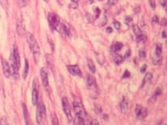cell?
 Segmentation results:
<instances>
[{"instance_id": "obj_1", "label": "cell", "mask_w": 167, "mask_h": 125, "mask_svg": "<svg viewBox=\"0 0 167 125\" xmlns=\"http://www.w3.org/2000/svg\"><path fill=\"white\" fill-rule=\"evenodd\" d=\"M11 72L14 78H18L19 77V68L21 67L20 53L18 51L16 46H13V53L11 55Z\"/></svg>"}, {"instance_id": "obj_2", "label": "cell", "mask_w": 167, "mask_h": 125, "mask_svg": "<svg viewBox=\"0 0 167 125\" xmlns=\"http://www.w3.org/2000/svg\"><path fill=\"white\" fill-rule=\"evenodd\" d=\"M28 43L30 49H31V52H32L35 60V62L37 63V62H39V60L40 48L38 42H37V41H36V39L35 38V37L31 34H29V35H28Z\"/></svg>"}, {"instance_id": "obj_3", "label": "cell", "mask_w": 167, "mask_h": 125, "mask_svg": "<svg viewBox=\"0 0 167 125\" xmlns=\"http://www.w3.org/2000/svg\"><path fill=\"white\" fill-rule=\"evenodd\" d=\"M37 109H36V120L37 123L41 124L43 123L45 118H46V107L43 102L39 100L38 103L36 104Z\"/></svg>"}, {"instance_id": "obj_4", "label": "cell", "mask_w": 167, "mask_h": 125, "mask_svg": "<svg viewBox=\"0 0 167 125\" xmlns=\"http://www.w3.org/2000/svg\"><path fill=\"white\" fill-rule=\"evenodd\" d=\"M73 106H74V110L76 112V115L83 117L84 119H85V117H86L87 116L86 111L83 105H82V102H81L80 101H75L73 103Z\"/></svg>"}, {"instance_id": "obj_5", "label": "cell", "mask_w": 167, "mask_h": 125, "mask_svg": "<svg viewBox=\"0 0 167 125\" xmlns=\"http://www.w3.org/2000/svg\"><path fill=\"white\" fill-rule=\"evenodd\" d=\"M62 106L64 114H65L66 117H67V119L70 122L72 121V120H73V117H72V112H71L70 104H69L68 99H67L66 97L62 98Z\"/></svg>"}, {"instance_id": "obj_6", "label": "cell", "mask_w": 167, "mask_h": 125, "mask_svg": "<svg viewBox=\"0 0 167 125\" xmlns=\"http://www.w3.org/2000/svg\"><path fill=\"white\" fill-rule=\"evenodd\" d=\"M135 114L138 120H144L147 115V111L141 105L137 104L135 107Z\"/></svg>"}, {"instance_id": "obj_7", "label": "cell", "mask_w": 167, "mask_h": 125, "mask_svg": "<svg viewBox=\"0 0 167 125\" xmlns=\"http://www.w3.org/2000/svg\"><path fill=\"white\" fill-rule=\"evenodd\" d=\"M31 101H32L33 105L36 106V104L39 102V89H38V84L36 82V80H34L33 81V87H32V92H31Z\"/></svg>"}, {"instance_id": "obj_8", "label": "cell", "mask_w": 167, "mask_h": 125, "mask_svg": "<svg viewBox=\"0 0 167 125\" xmlns=\"http://www.w3.org/2000/svg\"><path fill=\"white\" fill-rule=\"evenodd\" d=\"M48 20H49L50 27L54 30H55L56 27L58 26L60 22H61L59 17L56 14H54V13H49V16H48Z\"/></svg>"}, {"instance_id": "obj_9", "label": "cell", "mask_w": 167, "mask_h": 125, "mask_svg": "<svg viewBox=\"0 0 167 125\" xmlns=\"http://www.w3.org/2000/svg\"><path fill=\"white\" fill-rule=\"evenodd\" d=\"M86 85L89 89L92 90V91H97V85L96 83V80L92 75H88L86 79Z\"/></svg>"}, {"instance_id": "obj_10", "label": "cell", "mask_w": 167, "mask_h": 125, "mask_svg": "<svg viewBox=\"0 0 167 125\" xmlns=\"http://www.w3.org/2000/svg\"><path fill=\"white\" fill-rule=\"evenodd\" d=\"M2 71H3L4 75H5L6 78H9L11 75V67L9 65L8 62L6 60H4L3 58H2Z\"/></svg>"}, {"instance_id": "obj_11", "label": "cell", "mask_w": 167, "mask_h": 125, "mask_svg": "<svg viewBox=\"0 0 167 125\" xmlns=\"http://www.w3.org/2000/svg\"><path fill=\"white\" fill-rule=\"evenodd\" d=\"M129 99L126 96H124L120 102V110L123 114H126L129 110Z\"/></svg>"}, {"instance_id": "obj_12", "label": "cell", "mask_w": 167, "mask_h": 125, "mask_svg": "<svg viewBox=\"0 0 167 125\" xmlns=\"http://www.w3.org/2000/svg\"><path fill=\"white\" fill-rule=\"evenodd\" d=\"M67 68L71 74L73 76H82V71L78 65H68Z\"/></svg>"}, {"instance_id": "obj_13", "label": "cell", "mask_w": 167, "mask_h": 125, "mask_svg": "<svg viewBox=\"0 0 167 125\" xmlns=\"http://www.w3.org/2000/svg\"><path fill=\"white\" fill-rule=\"evenodd\" d=\"M16 31L17 34L20 36H23L25 33V27L24 24L23 20L21 18H19L17 20V24H16Z\"/></svg>"}, {"instance_id": "obj_14", "label": "cell", "mask_w": 167, "mask_h": 125, "mask_svg": "<svg viewBox=\"0 0 167 125\" xmlns=\"http://www.w3.org/2000/svg\"><path fill=\"white\" fill-rule=\"evenodd\" d=\"M40 76H41L42 82H43V86L46 88L49 87V79H48V74L47 72L46 71L44 68H42L40 70Z\"/></svg>"}, {"instance_id": "obj_15", "label": "cell", "mask_w": 167, "mask_h": 125, "mask_svg": "<svg viewBox=\"0 0 167 125\" xmlns=\"http://www.w3.org/2000/svg\"><path fill=\"white\" fill-rule=\"evenodd\" d=\"M152 77L153 76H152V74H151V73L146 74V75L144 76V80H143V81H142V84H141V88H144V87L146 85H147V84H149V83L151 81Z\"/></svg>"}, {"instance_id": "obj_16", "label": "cell", "mask_w": 167, "mask_h": 125, "mask_svg": "<svg viewBox=\"0 0 167 125\" xmlns=\"http://www.w3.org/2000/svg\"><path fill=\"white\" fill-rule=\"evenodd\" d=\"M22 108H23V114L24 117H25V123L26 124H29L30 123V116L28 114V109H27V106L25 104H22Z\"/></svg>"}, {"instance_id": "obj_17", "label": "cell", "mask_w": 167, "mask_h": 125, "mask_svg": "<svg viewBox=\"0 0 167 125\" xmlns=\"http://www.w3.org/2000/svg\"><path fill=\"white\" fill-rule=\"evenodd\" d=\"M123 47V45L122 44L121 42H116V43H115L113 46H111V49L112 52H118V51L121 50Z\"/></svg>"}, {"instance_id": "obj_18", "label": "cell", "mask_w": 167, "mask_h": 125, "mask_svg": "<svg viewBox=\"0 0 167 125\" xmlns=\"http://www.w3.org/2000/svg\"><path fill=\"white\" fill-rule=\"evenodd\" d=\"M162 94V87H158L157 88H156L155 92H154V94H153L152 97H151V101H155V99H157L158 96H159L160 95Z\"/></svg>"}, {"instance_id": "obj_19", "label": "cell", "mask_w": 167, "mask_h": 125, "mask_svg": "<svg viewBox=\"0 0 167 125\" xmlns=\"http://www.w3.org/2000/svg\"><path fill=\"white\" fill-rule=\"evenodd\" d=\"M162 47L161 44H157L155 46V56L156 57H162Z\"/></svg>"}, {"instance_id": "obj_20", "label": "cell", "mask_w": 167, "mask_h": 125, "mask_svg": "<svg viewBox=\"0 0 167 125\" xmlns=\"http://www.w3.org/2000/svg\"><path fill=\"white\" fill-rule=\"evenodd\" d=\"M85 119L82 117H79V116L76 115V118L74 119V123L75 124H84L85 123Z\"/></svg>"}, {"instance_id": "obj_21", "label": "cell", "mask_w": 167, "mask_h": 125, "mask_svg": "<svg viewBox=\"0 0 167 125\" xmlns=\"http://www.w3.org/2000/svg\"><path fill=\"white\" fill-rule=\"evenodd\" d=\"M88 67L92 73H95L96 71L95 64H94V63L93 62V60H90V59L88 60Z\"/></svg>"}, {"instance_id": "obj_22", "label": "cell", "mask_w": 167, "mask_h": 125, "mask_svg": "<svg viewBox=\"0 0 167 125\" xmlns=\"http://www.w3.org/2000/svg\"><path fill=\"white\" fill-rule=\"evenodd\" d=\"M133 33H134V34L137 36H139L141 35V34H142V31H141V28L138 27V25H133Z\"/></svg>"}, {"instance_id": "obj_23", "label": "cell", "mask_w": 167, "mask_h": 125, "mask_svg": "<svg viewBox=\"0 0 167 125\" xmlns=\"http://www.w3.org/2000/svg\"><path fill=\"white\" fill-rule=\"evenodd\" d=\"M28 70H29V65H28V60H25V69H24V72H23V78L24 79L27 78L28 74Z\"/></svg>"}, {"instance_id": "obj_24", "label": "cell", "mask_w": 167, "mask_h": 125, "mask_svg": "<svg viewBox=\"0 0 167 125\" xmlns=\"http://www.w3.org/2000/svg\"><path fill=\"white\" fill-rule=\"evenodd\" d=\"M124 60V57L121 55H116L114 57V62H115L116 64H122Z\"/></svg>"}, {"instance_id": "obj_25", "label": "cell", "mask_w": 167, "mask_h": 125, "mask_svg": "<svg viewBox=\"0 0 167 125\" xmlns=\"http://www.w3.org/2000/svg\"><path fill=\"white\" fill-rule=\"evenodd\" d=\"M0 5L2 6V7L3 8L4 10L8 12V9H9L8 0H0Z\"/></svg>"}, {"instance_id": "obj_26", "label": "cell", "mask_w": 167, "mask_h": 125, "mask_svg": "<svg viewBox=\"0 0 167 125\" xmlns=\"http://www.w3.org/2000/svg\"><path fill=\"white\" fill-rule=\"evenodd\" d=\"M137 42H145L146 39H147V37H146L144 34H141V35L139 36H137Z\"/></svg>"}, {"instance_id": "obj_27", "label": "cell", "mask_w": 167, "mask_h": 125, "mask_svg": "<svg viewBox=\"0 0 167 125\" xmlns=\"http://www.w3.org/2000/svg\"><path fill=\"white\" fill-rule=\"evenodd\" d=\"M125 23L128 26H131L133 25V19L131 17H129V16H126V19H125Z\"/></svg>"}, {"instance_id": "obj_28", "label": "cell", "mask_w": 167, "mask_h": 125, "mask_svg": "<svg viewBox=\"0 0 167 125\" xmlns=\"http://www.w3.org/2000/svg\"><path fill=\"white\" fill-rule=\"evenodd\" d=\"M52 123L53 125L59 124V122L58 120V117L55 114H52Z\"/></svg>"}, {"instance_id": "obj_29", "label": "cell", "mask_w": 167, "mask_h": 125, "mask_svg": "<svg viewBox=\"0 0 167 125\" xmlns=\"http://www.w3.org/2000/svg\"><path fill=\"white\" fill-rule=\"evenodd\" d=\"M146 55H147V53H146V51L144 50V49H141V50L139 51V56L140 59H141V60L145 59Z\"/></svg>"}, {"instance_id": "obj_30", "label": "cell", "mask_w": 167, "mask_h": 125, "mask_svg": "<svg viewBox=\"0 0 167 125\" xmlns=\"http://www.w3.org/2000/svg\"><path fill=\"white\" fill-rule=\"evenodd\" d=\"M113 25L114 28H115L116 30H119L120 28H121V25H120L119 22L117 21V20H115V21L113 22Z\"/></svg>"}, {"instance_id": "obj_31", "label": "cell", "mask_w": 167, "mask_h": 125, "mask_svg": "<svg viewBox=\"0 0 167 125\" xmlns=\"http://www.w3.org/2000/svg\"><path fill=\"white\" fill-rule=\"evenodd\" d=\"M95 112L97 114H100L102 112V108L101 106H99V105H97V106H95Z\"/></svg>"}, {"instance_id": "obj_32", "label": "cell", "mask_w": 167, "mask_h": 125, "mask_svg": "<svg viewBox=\"0 0 167 125\" xmlns=\"http://www.w3.org/2000/svg\"><path fill=\"white\" fill-rule=\"evenodd\" d=\"M118 0H108V4L109 6H114L118 2Z\"/></svg>"}, {"instance_id": "obj_33", "label": "cell", "mask_w": 167, "mask_h": 125, "mask_svg": "<svg viewBox=\"0 0 167 125\" xmlns=\"http://www.w3.org/2000/svg\"><path fill=\"white\" fill-rule=\"evenodd\" d=\"M149 4H150V7H151V9H153V10L155 9L156 5H155V0H149Z\"/></svg>"}, {"instance_id": "obj_34", "label": "cell", "mask_w": 167, "mask_h": 125, "mask_svg": "<svg viewBox=\"0 0 167 125\" xmlns=\"http://www.w3.org/2000/svg\"><path fill=\"white\" fill-rule=\"evenodd\" d=\"M28 2V0H20V4L21 7H25Z\"/></svg>"}, {"instance_id": "obj_35", "label": "cell", "mask_w": 167, "mask_h": 125, "mask_svg": "<svg viewBox=\"0 0 167 125\" xmlns=\"http://www.w3.org/2000/svg\"><path fill=\"white\" fill-rule=\"evenodd\" d=\"M8 123V121H7V118L5 117H2V119L0 120V124H7Z\"/></svg>"}, {"instance_id": "obj_36", "label": "cell", "mask_w": 167, "mask_h": 125, "mask_svg": "<svg viewBox=\"0 0 167 125\" xmlns=\"http://www.w3.org/2000/svg\"><path fill=\"white\" fill-rule=\"evenodd\" d=\"M159 21V17H158L157 16H154L152 17V22L154 24H158Z\"/></svg>"}, {"instance_id": "obj_37", "label": "cell", "mask_w": 167, "mask_h": 125, "mask_svg": "<svg viewBox=\"0 0 167 125\" xmlns=\"http://www.w3.org/2000/svg\"><path fill=\"white\" fill-rule=\"evenodd\" d=\"M129 77H130V73H129V72L128 71V70H126V71H125V73H124V74H123V78H129Z\"/></svg>"}, {"instance_id": "obj_38", "label": "cell", "mask_w": 167, "mask_h": 125, "mask_svg": "<svg viewBox=\"0 0 167 125\" xmlns=\"http://www.w3.org/2000/svg\"><path fill=\"white\" fill-rule=\"evenodd\" d=\"M146 69H147V65H146V64H144L141 68V73L142 74L144 73V72L146 71Z\"/></svg>"}, {"instance_id": "obj_39", "label": "cell", "mask_w": 167, "mask_h": 125, "mask_svg": "<svg viewBox=\"0 0 167 125\" xmlns=\"http://www.w3.org/2000/svg\"><path fill=\"white\" fill-rule=\"evenodd\" d=\"M100 9H98V8H97L95 10V13H96V17H98L99 16V15H100Z\"/></svg>"}, {"instance_id": "obj_40", "label": "cell", "mask_w": 167, "mask_h": 125, "mask_svg": "<svg viewBox=\"0 0 167 125\" xmlns=\"http://www.w3.org/2000/svg\"><path fill=\"white\" fill-rule=\"evenodd\" d=\"M130 54H131V51H130V49H128V50L126 51L125 57H126V58H127V57H129V56H130Z\"/></svg>"}, {"instance_id": "obj_41", "label": "cell", "mask_w": 167, "mask_h": 125, "mask_svg": "<svg viewBox=\"0 0 167 125\" xmlns=\"http://www.w3.org/2000/svg\"><path fill=\"white\" fill-rule=\"evenodd\" d=\"M162 25H163V26H166V20H165V18H163V19H162Z\"/></svg>"}, {"instance_id": "obj_42", "label": "cell", "mask_w": 167, "mask_h": 125, "mask_svg": "<svg viewBox=\"0 0 167 125\" xmlns=\"http://www.w3.org/2000/svg\"><path fill=\"white\" fill-rule=\"evenodd\" d=\"M161 4L163 7V8H165V0H161Z\"/></svg>"}, {"instance_id": "obj_43", "label": "cell", "mask_w": 167, "mask_h": 125, "mask_svg": "<svg viewBox=\"0 0 167 125\" xmlns=\"http://www.w3.org/2000/svg\"><path fill=\"white\" fill-rule=\"evenodd\" d=\"M112 31H113V30H112V28H110V27H108V28H107V31H108V33H111L112 32Z\"/></svg>"}, {"instance_id": "obj_44", "label": "cell", "mask_w": 167, "mask_h": 125, "mask_svg": "<svg viewBox=\"0 0 167 125\" xmlns=\"http://www.w3.org/2000/svg\"><path fill=\"white\" fill-rule=\"evenodd\" d=\"M162 38H166V35H165V31H162Z\"/></svg>"}, {"instance_id": "obj_45", "label": "cell", "mask_w": 167, "mask_h": 125, "mask_svg": "<svg viewBox=\"0 0 167 125\" xmlns=\"http://www.w3.org/2000/svg\"><path fill=\"white\" fill-rule=\"evenodd\" d=\"M72 1L74 2V3H76V4L79 3V0H72Z\"/></svg>"}, {"instance_id": "obj_46", "label": "cell", "mask_w": 167, "mask_h": 125, "mask_svg": "<svg viewBox=\"0 0 167 125\" xmlns=\"http://www.w3.org/2000/svg\"><path fill=\"white\" fill-rule=\"evenodd\" d=\"M87 1V2H88V3H90V4H91V3H93V2H94V0H86Z\"/></svg>"}, {"instance_id": "obj_47", "label": "cell", "mask_w": 167, "mask_h": 125, "mask_svg": "<svg viewBox=\"0 0 167 125\" xmlns=\"http://www.w3.org/2000/svg\"><path fill=\"white\" fill-rule=\"evenodd\" d=\"M90 123H92V124H93V123H97H97H99L97 121H91L90 122Z\"/></svg>"}, {"instance_id": "obj_48", "label": "cell", "mask_w": 167, "mask_h": 125, "mask_svg": "<svg viewBox=\"0 0 167 125\" xmlns=\"http://www.w3.org/2000/svg\"><path fill=\"white\" fill-rule=\"evenodd\" d=\"M58 2H59V3H61V0H58Z\"/></svg>"}, {"instance_id": "obj_49", "label": "cell", "mask_w": 167, "mask_h": 125, "mask_svg": "<svg viewBox=\"0 0 167 125\" xmlns=\"http://www.w3.org/2000/svg\"><path fill=\"white\" fill-rule=\"evenodd\" d=\"M44 1H45V2H49V0H44Z\"/></svg>"}, {"instance_id": "obj_50", "label": "cell", "mask_w": 167, "mask_h": 125, "mask_svg": "<svg viewBox=\"0 0 167 125\" xmlns=\"http://www.w3.org/2000/svg\"><path fill=\"white\" fill-rule=\"evenodd\" d=\"M99 1H103V0H99Z\"/></svg>"}]
</instances>
